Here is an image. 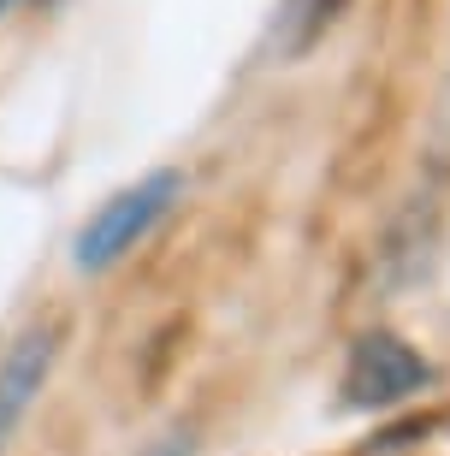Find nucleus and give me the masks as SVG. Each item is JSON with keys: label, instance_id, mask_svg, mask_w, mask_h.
Instances as JSON below:
<instances>
[{"label": "nucleus", "instance_id": "f257e3e1", "mask_svg": "<svg viewBox=\"0 0 450 456\" xmlns=\"http://www.w3.org/2000/svg\"><path fill=\"white\" fill-rule=\"evenodd\" d=\"M178 190H184L178 172H149L143 184L119 190L113 202H107L95 220L84 225V237H78V267H84V273H101V267H113L125 249H136V237H143L154 220H160V214H167Z\"/></svg>", "mask_w": 450, "mask_h": 456}, {"label": "nucleus", "instance_id": "f03ea898", "mask_svg": "<svg viewBox=\"0 0 450 456\" xmlns=\"http://www.w3.org/2000/svg\"><path fill=\"white\" fill-rule=\"evenodd\" d=\"M433 379V368L391 332H367L356 338L350 368H344V409H391L403 397H415Z\"/></svg>", "mask_w": 450, "mask_h": 456}, {"label": "nucleus", "instance_id": "7ed1b4c3", "mask_svg": "<svg viewBox=\"0 0 450 456\" xmlns=\"http://www.w3.org/2000/svg\"><path fill=\"white\" fill-rule=\"evenodd\" d=\"M53 350H60V326H30L0 362V451L12 439V427L24 421V409L36 403V391L53 368Z\"/></svg>", "mask_w": 450, "mask_h": 456}, {"label": "nucleus", "instance_id": "20e7f679", "mask_svg": "<svg viewBox=\"0 0 450 456\" xmlns=\"http://www.w3.org/2000/svg\"><path fill=\"white\" fill-rule=\"evenodd\" d=\"M338 12H344V0H284L279 24H273V48L279 53H302Z\"/></svg>", "mask_w": 450, "mask_h": 456}, {"label": "nucleus", "instance_id": "39448f33", "mask_svg": "<svg viewBox=\"0 0 450 456\" xmlns=\"http://www.w3.org/2000/svg\"><path fill=\"white\" fill-rule=\"evenodd\" d=\"M433 160L450 167V77H445V89H438V113H433Z\"/></svg>", "mask_w": 450, "mask_h": 456}, {"label": "nucleus", "instance_id": "423d86ee", "mask_svg": "<svg viewBox=\"0 0 450 456\" xmlns=\"http://www.w3.org/2000/svg\"><path fill=\"white\" fill-rule=\"evenodd\" d=\"M421 433H427V427H397V433H385V439L373 444L367 456H409V451H415V439H421Z\"/></svg>", "mask_w": 450, "mask_h": 456}, {"label": "nucleus", "instance_id": "0eeeda50", "mask_svg": "<svg viewBox=\"0 0 450 456\" xmlns=\"http://www.w3.org/2000/svg\"><path fill=\"white\" fill-rule=\"evenodd\" d=\"M154 456H190V433H172V439L160 444V451H154Z\"/></svg>", "mask_w": 450, "mask_h": 456}]
</instances>
